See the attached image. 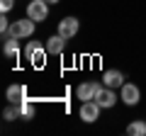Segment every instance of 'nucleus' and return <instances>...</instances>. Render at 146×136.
Segmentation results:
<instances>
[{
    "instance_id": "f257e3e1",
    "label": "nucleus",
    "mask_w": 146,
    "mask_h": 136,
    "mask_svg": "<svg viewBox=\"0 0 146 136\" xmlns=\"http://www.w3.org/2000/svg\"><path fill=\"white\" fill-rule=\"evenodd\" d=\"M34 27H36V22L29 20V17H25V20H15V22L10 24V32H7L5 37L27 39V37H32V34H34ZM5 37H3V39H5Z\"/></svg>"
},
{
    "instance_id": "f03ea898",
    "label": "nucleus",
    "mask_w": 146,
    "mask_h": 136,
    "mask_svg": "<svg viewBox=\"0 0 146 136\" xmlns=\"http://www.w3.org/2000/svg\"><path fill=\"white\" fill-rule=\"evenodd\" d=\"M46 46H44L42 42H29L25 46V58L32 63V66H36V68H42L44 66V58H46Z\"/></svg>"
},
{
    "instance_id": "7ed1b4c3",
    "label": "nucleus",
    "mask_w": 146,
    "mask_h": 136,
    "mask_svg": "<svg viewBox=\"0 0 146 136\" xmlns=\"http://www.w3.org/2000/svg\"><path fill=\"white\" fill-rule=\"evenodd\" d=\"M105 85H102V80H85V83H80L78 88H76V97L80 100V102H88V100H95L98 97V92L102 90Z\"/></svg>"
},
{
    "instance_id": "20e7f679",
    "label": "nucleus",
    "mask_w": 146,
    "mask_h": 136,
    "mask_svg": "<svg viewBox=\"0 0 146 136\" xmlns=\"http://www.w3.org/2000/svg\"><path fill=\"white\" fill-rule=\"evenodd\" d=\"M27 17L34 22H44L49 17V3L46 0H29L27 5Z\"/></svg>"
},
{
    "instance_id": "39448f33",
    "label": "nucleus",
    "mask_w": 146,
    "mask_h": 136,
    "mask_svg": "<svg viewBox=\"0 0 146 136\" xmlns=\"http://www.w3.org/2000/svg\"><path fill=\"white\" fill-rule=\"evenodd\" d=\"M119 90H122V92H119V100L124 102V105H129V107L139 105V100H141V90L136 88L134 83H124Z\"/></svg>"
},
{
    "instance_id": "423d86ee",
    "label": "nucleus",
    "mask_w": 146,
    "mask_h": 136,
    "mask_svg": "<svg viewBox=\"0 0 146 136\" xmlns=\"http://www.w3.org/2000/svg\"><path fill=\"white\" fill-rule=\"evenodd\" d=\"M100 110H102V107H100L95 100H88V102H83V105H80V112H78V114H80V119H83V121L93 124V121H98Z\"/></svg>"
},
{
    "instance_id": "0eeeda50",
    "label": "nucleus",
    "mask_w": 146,
    "mask_h": 136,
    "mask_svg": "<svg viewBox=\"0 0 146 136\" xmlns=\"http://www.w3.org/2000/svg\"><path fill=\"white\" fill-rule=\"evenodd\" d=\"M78 29H80V22L76 20V17H63V20L58 22V34L66 37V39H73L78 34Z\"/></svg>"
},
{
    "instance_id": "6e6552de",
    "label": "nucleus",
    "mask_w": 146,
    "mask_h": 136,
    "mask_svg": "<svg viewBox=\"0 0 146 136\" xmlns=\"http://www.w3.org/2000/svg\"><path fill=\"white\" fill-rule=\"evenodd\" d=\"M102 85L105 88H122L124 85V73L122 71H117V68H112V71H105L102 73Z\"/></svg>"
},
{
    "instance_id": "1a4fd4ad",
    "label": "nucleus",
    "mask_w": 146,
    "mask_h": 136,
    "mask_svg": "<svg viewBox=\"0 0 146 136\" xmlns=\"http://www.w3.org/2000/svg\"><path fill=\"white\" fill-rule=\"evenodd\" d=\"M66 37H61V34H51V37L46 39V51L51 53V56H58V53H63V49H66Z\"/></svg>"
},
{
    "instance_id": "9d476101",
    "label": "nucleus",
    "mask_w": 146,
    "mask_h": 136,
    "mask_svg": "<svg viewBox=\"0 0 146 136\" xmlns=\"http://www.w3.org/2000/svg\"><path fill=\"white\" fill-rule=\"evenodd\" d=\"M95 102H98L102 110H112V107H115V102H117L115 90H112V88H102V90L98 92V97H95Z\"/></svg>"
},
{
    "instance_id": "9b49d317",
    "label": "nucleus",
    "mask_w": 146,
    "mask_h": 136,
    "mask_svg": "<svg viewBox=\"0 0 146 136\" xmlns=\"http://www.w3.org/2000/svg\"><path fill=\"white\" fill-rule=\"evenodd\" d=\"M17 42H20V39H15V37H5V44H3V53H5L7 58H15V61H17V56H20Z\"/></svg>"
},
{
    "instance_id": "f8f14e48",
    "label": "nucleus",
    "mask_w": 146,
    "mask_h": 136,
    "mask_svg": "<svg viewBox=\"0 0 146 136\" xmlns=\"http://www.w3.org/2000/svg\"><path fill=\"white\" fill-rule=\"evenodd\" d=\"M7 100L20 105L22 100H27V88L25 85H10V88H7Z\"/></svg>"
},
{
    "instance_id": "ddd939ff",
    "label": "nucleus",
    "mask_w": 146,
    "mask_h": 136,
    "mask_svg": "<svg viewBox=\"0 0 146 136\" xmlns=\"http://www.w3.org/2000/svg\"><path fill=\"white\" fill-rule=\"evenodd\" d=\"M20 117H22V110H20L17 102H10V105L5 107V112H3V119L5 121H15V119H20Z\"/></svg>"
},
{
    "instance_id": "4468645a",
    "label": "nucleus",
    "mask_w": 146,
    "mask_h": 136,
    "mask_svg": "<svg viewBox=\"0 0 146 136\" xmlns=\"http://www.w3.org/2000/svg\"><path fill=\"white\" fill-rule=\"evenodd\" d=\"M127 134L129 136H146V121L144 119H136L127 126Z\"/></svg>"
},
{
    "instance_id": "2eb2a0df",
    "label": "nucleus",
    "mask_w": 146,
    "mask_h": 136,
    "mask_svg": "<svg viewBox=\"0 0 146 136\" xmlns=\"http://www.w3.org/2000/svg\"><path fill=\"white\" fill-rule=\"evenodd\" d=\"M20 110H22V119H34V102L29 97L20 102Z\"/></svg>"
},
{
    "instance_id": "dca6fc26",
    "label": "nucleus",
    "mask_w": 146,
    "mask_h": 136,
    "mask_svg": "<svg viewBox=\"0 0 146 136\" xmlns=\"http://www.w3.org/2000/svg\"><path fill=\"white\" fill-rule=\"evenodd\" d=\"M10 24H12V22L7 20V17H5V12H3V17H0V34H3V37H5L7 32H10Z\"/></svg>"
},
{
    "instance_id": "f3484780",
    "label": "nucleus",
    "mask_w": 146,
    "mask_h": 136,
    "mask_svg": "<svg viewBox=\"0 0 146 136\" xmlns=\"http://www.w3.org/2000/svg\"><path fill=\"white\" fill-rule=\"evenodd\" d=\"M12 7H15V0H0V10L5 12V15L12 10Z\"/></svg>"
},
{
    "instance_id": "a211bd4d",
    "label": "nucleus",
    "mask_w": 146,
    "mask_h": 136,
    "mask_svg": "<svg viewBox=\"0 0 146 136\" xmlns=\"http://www.w3.org/2000/svg\"><path fill=\"white\" fill-rule=\"evenodd\" d=\"M49 5H58V3H61V0H46Z\"/></svg>"
}]
</instances>
